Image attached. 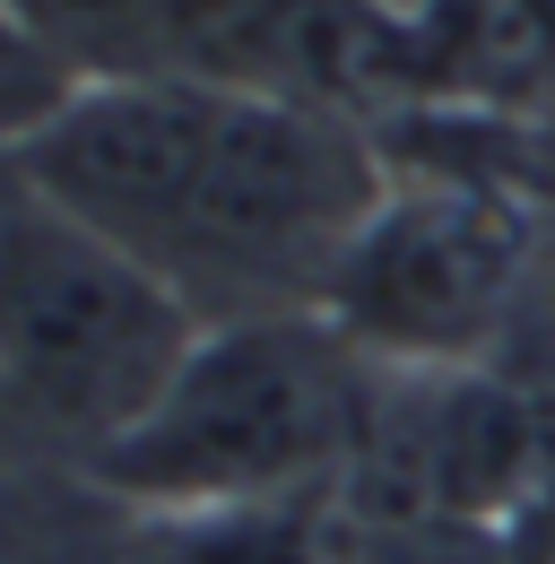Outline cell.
<instances>
[{"mask_svg": "<svg viewBox=\"0 0 555 564\" xmlns=\"http://www.w3.org/2000/svg\"><path fill=\"white\" fill-rule=\"evenodd\" d=\"M18 156L200 322L322 313L356 226L391 192L364 122L208 78L78 87Z\"/></svg>", "mask_w": 555, "mask_h": 564, "instance_id": "obj_1", "label": "cell"}, {"mask_svg": "<svg viewBox=\"0 0 555 564\" xmlns=\"http://www.w3.org/2000/svg\"><path fill=\"white\" fill-rule=\"evenodd\" d=\"M0 460H62V452L35 434V417L18 409V391H9V382H0Z\"/></svg>", "mask_w": 555, "mask_h": 564, "instance_id": "obj_8", "label": "cell"}, {"mask_svg": "<svg viewBox=\"0 0 555 564\" xmlns=\"http://www.w3.org/2000/svg\"><path fill=\"white\" fill-rule=\"evenodd\" d=\"M208 322L9 148L0 156V382L62 460H96L174 382Z\"/></svg>", "mask_w": 555, "mask_h": 564, "instance_id": "obj_3", "label": "cell"}, {"mask_svg": "<svg viewBox=\"0 0 555 564\" xmlns=\"http://www.w3.org/2000/svg\"><path fill=\"white\" fill-rule=\"evenodd\" d=\"M382 365L330 313H252L208 322L174 382L122 425L87 478L139 530L217 521V512H278L330 503L364 452Z\"/></svg>", "mask_w": 555, "mask_h": 564, "instance_id": "obj_2", "label": "cell"}, {"mask_svg": "<svg viewBox=\"0 0 555 564\" xmlns=\"http://www.w3.org/2000/svg\"><path fill=\"white\" fill-rule=\"evenodd\" d=\"M139 539L78 460H0V564H139Z\"/></svg>", "mask_w": 555, "mask_h": 564, "instance_id": "obj_5", "label": "cell"}, {"mask_svg": "<svg viewBox=\"0 0 555 564\" xmlns=\"http://www.w3.org/2000/svg\"><path fill=\"white\" fill-rule=\"evenodd\" d=\"M530 270H538V192L469 156L416 148V165H391V192L356 226L322 313L373 365L460 373L503 356Z\"/></svg>", "mask_w": 555, "mask_h": 564, "instance_id": "obj_4", "label": "cell"}, {"mask_svg": "<svg viewBox=\"0 0 555 564\" xmlns=\"http://www.w3.org/2000/svg\"><path fill=\"white\" fill-rule=\"evenodd\" d=\"M69 96H78L69 70L35 44V35H26V26H18V18H9V9H0V156H9V148H26L69 105Z\"/></svg>", "mask_w": 555, "mask_h": 564, "instance_id": "obj_7", "label": "cell"}, {"mask_svg": "<svg viewBox=\"0 0 555 564\" xmlns=\"http://www.w3.org/2000/svg\"><path fill=\"white\" fill-rule=\"evenodd\" d=\"M69 87H113V78H183V26L192 0H0Z\"/></svg>", "mask_w": 555, "mask_h": 564, "instance_id": "obj_6", "label": "cell"}, {"mask_svg": "<svg viewBox=\"0 0 555 564\" xmlns=\"http://www.w3.org/2000/svg\"><path fill=\"white\" fill-rule=\"evenodd\" d=\"M400 9H409V0H400Z\"/></svg>", "mask_w": 555, "mask_h": 564, "instance_id": "obj_9", "label": "cell"}]
</instances>
